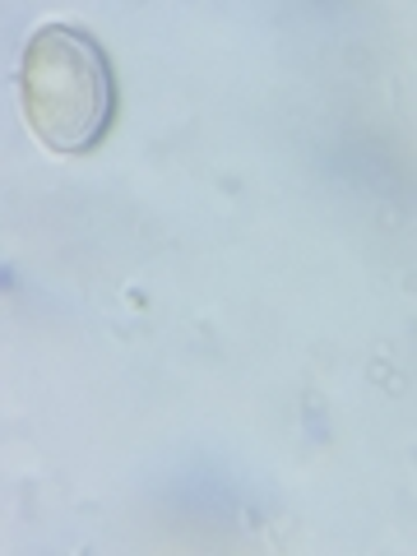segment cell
I'll return each instance as SVG.
<instances>
[{"label": "cell", "instance_id": "1", "mask_svg": "<svg viewBox=\"0 0 417 556\" xmlns=\"http://www.w3.org/2000/svg\"><path fill=\"white\" fill-rule=\"evenodd\" d=\"M20 98L28 130L51 153H89L116 116V75L98 38L70 24H42L24 47Z\"/></svg>", "mask_w": 417, "mask_h": 556}]
</instances>
